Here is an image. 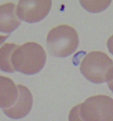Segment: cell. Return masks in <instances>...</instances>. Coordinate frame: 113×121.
I'll list each match as a JSON object with an SVG mask.
<instances>
[{"mask_svg": "<svg viewBox=\"0 0 113 121\" xmlns=\"http://www.w3.org/2000/svg\"><path fill=\"white\" fill-rule=\"evenodd\" d=\"M46 60V52L40 44L26 43L15 50L12 62L15 71L26 75H33L43 69Z\"/></svg>", "mask_w": 113, "mask_h": 121, "instance_id": "obj_1", "label": "cell"}, {"mask_svg": "<svg viewBox=\"0 0 113 121\" xmlns=\"http://www.w3.org/2000/svg\"><path fill=\"white\" fill-rule=\"evenodd\" d=\"M79 44L77 31L71 26L61 25L52 29L47 38L50 54L56 57H67L75 52Z\"/></svg>", "mask_w": 113, "mask_h": 121, "instance_id": "obj_2", "label": "cell"}, {"mask_svg": "<svg viewBox=\"0 0 113 121\" xmlns=\"http://www.w3.org/2000/svg\"><path fill=\"white\" fill-rule=\"evenodd\" d=\"M80 70L82 75L94 83L108 82L113 73V62L105 53L93 51L81 61Z\"/></svg>", "mask_w": 113, "mask_h": 121, "instance_id": "obj_3", "label": "cell"}, {"mask_svg": "<svg viewBox=\"0 0 113 121\" xmlns=\"http://www.w3.org/2000/svg\"><path fill=\"white\" fill-rule=\"evenodd\" d=\"M78 105L79 113L85 121H113V99L110 96H91Z\"/></svg>", "mask_w": 113, "mask_h": 121, "instance_id": "obj_4", "label": "cell"}, {"mask_svg": "<svg viewBox=\"0 0 113 121\" xmlns=\"http://www.w3.org/2000/svg\"><path fill=\"white\" fill-rule=\"evenodd\" d=\"M51 5V1H19L16 8V15L23 21L37 22L48 15Z\"/></svg>", "mask_w": 113, "mask_h": 121, "instance_id": "obj_5", "label": "cell"}, {"mask_svg": "<svg viewBox=\"0 0 113 121\" xmlns=\"http://www.w3.org/2000/svg\"><path fill=\"white\" fill-rule=\"evenodd\" d=\"M18 98L10 108L3 110L4 113L12 119H21L25 117L31 110L33 106V96L27 87L17 85Z\"/></svg>", "mask_w": 113, "mask_h": 121, "instance_id": "obj_6", "label": "cell"}, {"mask_svg": "<svg viewBox=\"0 0 113 121\" xmlns=\"http://www.w3.org/2000/svg\"><path fill=\"white\" fill-rule=\"evenodd\" d=\"M16 5L12 2L0 6V32L10 33L21 24V21L16 15Z\"/></svg>", "mask_w": 113, "mask_h": 121, "instance_id": "obj_7", "label": "cell"}, {"mask_svg": "<svg viewBox=\"0 0 113 121\" xmlns=\"http://www.w3.org/2000/svg\"><path fill=\"white\" fill-rule=\"evenodd\" d=\"M18 98L17 86L11 79L0 76V108H10Z\"/></svg>", "mask_w": 113, "mask_h": 121, "instance_id": "obj_8", "label": "cell"}, {"mask_svg": "<svg viewBox=\"0 0 113 121\" xmlns=\"http://www.w3.org/2000/svg\"><path fill=\"white\" fill-rule=\"evenodd\" d=\"M18 46L14 43H5L0 48V70L5 73H14L12 62L13 54Z\"/></svg>", "mask_w": 113, "mask_h": 121, "instance_id": "obj_9", "label": "cell"}, {"mask_svg": "<svg viewBox=\"0 0 113 121\" xmlns=\"http://www.w3.org/2000/svg\"><path fill=\"white\" fill-rule=\"evenodd\" d=\"M111 1H81V4L85 9L90 12H94V7H97L98 12L104 10L108 6Z\"/></svg>", "mask_w": 113, "mask_h": 121, "instance_id": "obj_10", "label": "cell"}, {"mask_svg": "<svg viewBox=\"0 0 113 121\" xmlns=\"http://www.w3.org/2000/svg\"><path fill=\"white\" fill-rule=\"evenodd\" d=\"M69 121H85L79 113V105L71 109L69 113Z\"/></svg>", "mask_w": 113, "mask_h": 121, "instance_id": "obj_11", "label": "cell"}, {"mask_svg": "<svg viewBox=\"0 0 113 121\" xmlns=\"http://www.w3.org/2000/svg\"><path fill=\"white\" fill-rule=\"evenodd\" d=\"M107 46H108L109 52L112 55H113V35L109 37L108 42H107Z\"/></svg>", "mask_w": 113, "mask_h": 121, "instance_id": "obj_12", "label": "cell"}, {"mask_svg": "<svg viewBox=\"0 0 113 121\" xmlns=\"http://www.w3.org/2000/svg\"><path fill=\"white\" fill-rule=\"evenodd\" d=\"M108 87H109L110 90L113 93V73H112V75L111 76V78H110V79L108 80Z\"/></svg>", "mask_w": 113, "mask_h": 121, "instance_id": "obj_13", "label": "cell"}, {"mask_svg": "<svg viewBox=\"0 0 113 121\" xmlns=\"http://www.w3.org/2000/svg\"><path fill=\"white\" fill-rule=\"evenodd\" d=\"M9 36V35H6V36H1V35H0V45H1L2 43H3L5 41L8 39Z\"/></svg>", "mask_w": 113, "mask_h": 121, "instance_id": "obj_14", "label": "cell"}]
</instances>
